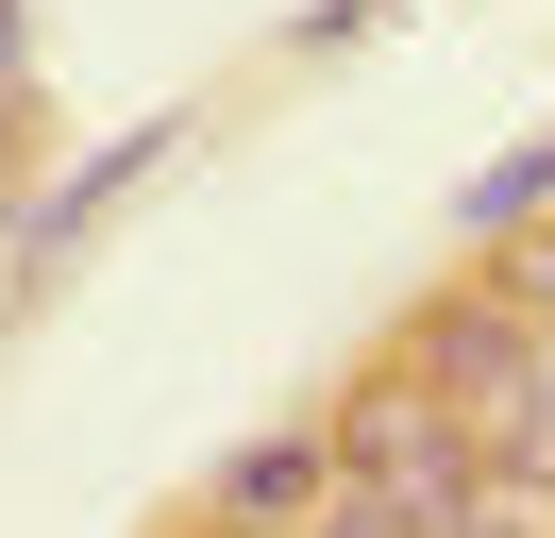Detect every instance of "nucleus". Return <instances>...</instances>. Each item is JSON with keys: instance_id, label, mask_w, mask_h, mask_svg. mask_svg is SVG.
<instances>
[{"instance_id": "nucleus-3", "label": "nucleus", "mask_w": 555, "mask_h": 538, "mask_svg": "<svg viewBox=\"0 0 555 538\" xmlns=\"http://www.w3.org/2000/svg\"><path fill=\"white\" fill-rule=\"evenodd\" d=\"M169 152H185V118H135V134H102V152H85L51 202H17V269H68V253H85V235H102V219H118V202H135Z\"/></svg>"}, {"instance_id": "nucleus-4", "label": "nucleus", "mask_w": 555, "mask_h": 538, "mask_svg": "<svg viewBox=\"0 0 555 538\" xmlns=\"http://www.w3.org/2000/svg\"><path fill=\"white\" fill-rule=\"evenodd\" d=\"M539 202H555V118H539V134H505V152L454 185V235H488V253H505V235H539Z\"/></svg>"}, {"instance_id": "nucleus-5", "label": "nucleus", "mask_w": 555, "mask_h": 538, "mask_svg": "<svg viewBox=\"0 0 555 538\" xmlns=\"http://www.w3.org/2000/svg\"><path fill=\"white\" fill-rule=\"evenodd\" d=\"M505 303H539V320H555V235H505Z\"/></svg>"}, {"instance_id": "nucleus-8", "label": "nucleus", "mask_w": 555, "mask_h": 538, "mask_svg": "<svg viewBox=\"0 0 555 538\" xmlns=\"http://www.w3.org/2000/svg\"><path fill=\"white\" fill-rule=\"evenodd\" d=\"M0 85H17V0H0Z\"/></svg>"}, {"instance_id": "nucleus-6", "label": "nucleus", "mask_w": 555, "mask_h": 538, "mask_svg": "<svg viewBox=\"0 0 555 538\" xmlns=\"http://www.w3.org/2000/svg\"><path fill=\"white\" fill-rule=\"evenodd\" d=\"M371 17H404V0H320V17H304V51H353Z\"/></svg>"}, {"instance_id": "nucleus-1", "label": "nucleus", "mask_w": 555, "mask_h": 538, "mask_svg": "<svg viewBox=\"0 0 555 538\" xmlns=\"http://www.w3.org/2000/svg\"><path fill=\"white\" fill-rule=\"evenodd\" d=\"M539 336H555L539 303H505V286H472V303H438V320L404 336V370H421V387H438L454 421L488 437V421H521V404H539Z\"/></svg>"}, {"instance_id": "nucleus-7", "label": "nucleus", "mask_w": 555, "mask_h": 538, "mask_svg": "<svg viewBox=\"0 0 555 538\" xmlns=\"http://www.w3.org/2000/svg\"><path fill=\"white\" fill-rule=\"evenodd\" d=\"M454 538H539V504H505V488H488V504H472Z\"/></svg>"}, {"instance_id": "nucleus-2", "label": "nucleus", "mask_w": 555, "mask_h": 538, "mask_svg": "<svg viewBox=\"0 0 555 538\" xmlns=\"http://www.w3.org/2000/svg\"><path fill=\"white\" fill-rule=\"evenodd\" d=\"M320 504H337V437L320 421H270V437L219 454V538H304Z\"/></svg>"}, {"instance_id": "nucleus-9", "label": "nucleus", "mask_w": 555, "mask_h": 538, "mask_svg": "<svg viewBox=\"0 0 555 538\" xmlns=\"http://www.w3.org/2000/svg\"><path fill=\"white\" fill-rule=\"evenodd\" d=\"M539 421H555V336H539Z\"/></svg>"}]
</instances>
